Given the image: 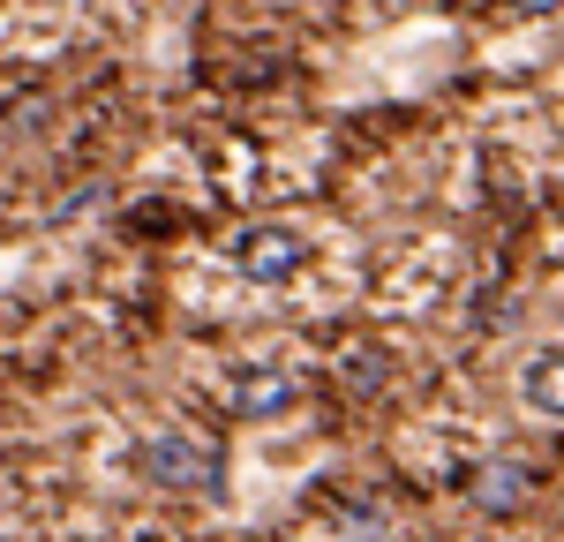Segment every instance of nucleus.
<instances>
[{"label":"nucleus","instance_id":"f257e3e1","mask_svg":"<svg viewBox=\"0 0 564 542\" xmlns=\"http://www.w3.org/2000/svg\"><path fill=\"white\" fill-rule=\"evenodd\" d=\"M135 467H143V483L174 497H226V452L196 430H151L135 445Z\"/></svg>","mask_w":564,"mask_h":542},{"label":"nucleus","instance_id":"f03ea898","mask_svg":"<svg viewBox=\"0 0 564 542\" xmlns=\"http://www.w3.org/2000/svg\"><path fill=\"white\" fill-rule=\"evenodd\" d=\"M302 264H308V241L294 234V226L257 219V226H241V234H234V271H241L249 286H286Z\"/></svg>","mask_w":564,"mask_h":542},{"label":"nucleus","instance_id":"7ed1b4c3","mask_svg":"<svg viewBox=\"0 0 564 542\" xmlns=\"http://www.w3.org/2000/svg\"><path fill=\"white\" fill-rule=\"evenodd\" d=\"M527 497H534V467L512 459V452H489V459L467 467V505L481 520H512V512H527Z\"/></svg>","mask_w":564,"mask_h":542},{"label":"nucleus","instance_id":"20e7f679","mask_svg":"<svg viewBox=\"0 0 564 542\" xmlns=\"http://www.w3.org/2000/svg\"><path fill=\"white\" fill-rule=\"evenodd\" d=\"M218 400H226L234 422H271V414H286L302 400V384H294V369H234Z\"/></svg>","mask_w":564,"mask_h":542},{"label":"nucleus","instance_id":"39448f33","mask_svg":"<svg viewBox=\"0 0 564 542\" xmlns=\"http://www.w3.org/2000/svg\"><path fill=\"white\" fill-rule=\"evenodd\" d=\"M520 392H527V406H542V414L564 422V347H534L520 361Z\"/></svg>","mask_w":564,"mask_h":542},{"label":"nucleus","instance_id":"423d86ee","mask_svg":"<svg viewBox=\"0 0 564 542\" xmlns=\"http://www.w3.org/2000/svg\"><path fill=\"white\" fill-rule=\"evenodd\" d=\"M339 528H354V535H391L399 520H391V505H377V497H354L347 512H339Z\"/></svg>","mask_w":564,"mask_h":542},{"label":"nucleus","instance_id":"0eeeda50","mask_svg":"<svg viewBox=\"0 0 564 542\" xmlns=\"http://www.w3.org/2000/svg\"><path fill=\"white\" fill-rule=\"evenodd\" d=\"M339 384H354V392H377V384H384V355H339Z\"/></svg>","mask_w":564,"mask_h":542},{"label":"nucleus","instance_id":"6e6552de","mask_svg":"<svg viewBox=\"0 0 564 542\" xmlns=\"http://www.w3.org/2000/svg\"><path fill=\"white\" fill-rule=\"evenodd\" d=\"M512 8H520V15H557L564 0H512Z\"/></svg>","mask_w":564,"mask_h":542}]
</instances>
